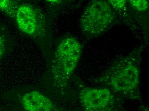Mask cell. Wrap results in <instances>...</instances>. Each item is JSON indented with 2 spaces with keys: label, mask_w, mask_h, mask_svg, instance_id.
I'll list each match as a JSON object with an SVG mask.
<instances>
[{
  "label": "cell",
  "mask_w": 149,
  "mask_h": 111,
  "mask_svg": "<svg viewBox=\"0 0 149 111\" xmlns=\"http://www.w3.org/2000/svg\"><path fill=\"white\" fill-rule=\"evenodd\" d=\"M99 80L113 92L137 99L140 97L139 59L131 54L117 59Z\"/></svg>",
  "instance_id": "6da1fadb"
},
{
  "label": "cell",
  "mask_w": 149,
  "mask_h": 111,
  "mask_svg": "<svg viewBox=\"0 0 149 111\" xmlns=\"http://www.w3.org/2000/svg\"><path fill=\"white\" fill-rule=\"evenodd\" d=\"M82 47L75 39H64L57 47L52 63L54 85L60 90L67 87L81 56Z\"/></svg>",
  "instance_id": "7a4b0ae2"
},
{
  "label": "cell",
  "mask_w": 149,
  "mask_h": 111,
  "mask_svg": "<svg viewBox=\"0 0 149 111\" xmlns=\"http://www.w3.org/2000/svg\"><path fill=\"white\" fill-rule=\"evenodd\" d=\"M113 20L111 6L108 2L95 1L85 9L81 18L84 32L92 36H98L104 32Z\"/></svg>",
  "instance_id": "3957f363"
},
{
  "label": "cell",
  "mask_w": 149,
  "mask_h": 111,
  "mask_svg": "<svg viewBox=\"0 0 149 111\" xmlns=\"http://www.w3.org/2000/svg\"><path fill=\"white\" fill-rule=\"evenodd\" d=\"M79 98L85 111H118L115 97L107 88H84Z\"/></svg>",
  "instance_id": "277c9868"
},
{
  "label": "cell",
  "mask_w": 149,
  "mask_h": 111,
  "mask_svg": "<svg viewBox=\"0 0 149 111\" xmlns=\"http://www.w3.org/2000/svg\"><path fill=\"white\" fill-rule=\"evenodd\" d=\"M18 28L23 32L33 37L43 33L44 21L39 10L29 4L20 5L15 18Z\"/></svg>",
  "instance_id": "5b68a950"
},
{
  "label": "cell",
  "mask_w": 149,
  "mask_h": 111,
  "mask_svg": "<svg viewBox=\"0 0 149 111\" xmlns=\"http://www.w3.org/2000/svg\"><path fill=\"white\" fill-rule=\"evenodd\" d=\"M21 103L26 111H61L50 98L37 91L24 94Z\"/></svg>",
  "instance_id": "8992f818"
},
{
  "label": "cell",
  "mask_w": 149,
  "mask_h": 111,
  "mask_svg": "<svg viewBox=\"0 0 149 111\" xmlns=\"http://www.w3.org/2000/svg\"><path fill=\"white\" fill-rule=\"evenodd\" d=\"M20 5L16 1L0 0V10L12 19H15Z\"/></svg>",
  "instance_id": "52a82bcc"
},
{
  "label": "cell",
  "mask_w": 149,
  "mask_h": 111,
  "mask_svg": "<svg viewBox=\"0 0 149 111\" xmlns=\"http://www.w3.org/2000/svg\"><path fill=\"white\" fill-rule=\"evenodd\" d=\"M9 46L8 31L0 23V62L6 54Z\"/></svg>",
  "instance_id": "ba28073f"
},
{
  "label": "cell",
  "mask_w": 149,
  "mask_h": 111,
  "mask_svg": "<svg viewBox=\"0 0 149 111\" xmlns=\"http://www.w3.org/2000/svg\"><path fill=\"white\" fill-rule=\"evenodd\" d=\"M130 2L131 6L139 11H145L148 8V1L145 0H131L130 1Z\"/></svg>",
  "instance_id": "9c48e42d"
},
{
  "label": "cell",
  "mask_w": 149,
  "mask_h": 111,
  "mask_svg": "<svg viewBox=\"0 0 149 111\" xmlns=\"http://www.w3.org/2000/svg\"><path fill=\"white\" fill-rule=\"evenodd\" d=\"M108 3L110 6L113 8L117 9V10H123L125 8L126 5V1L124 0H112V1H108Z\"/></svg>",
  "instance_id": "30bf717a"
}]
</instances>
